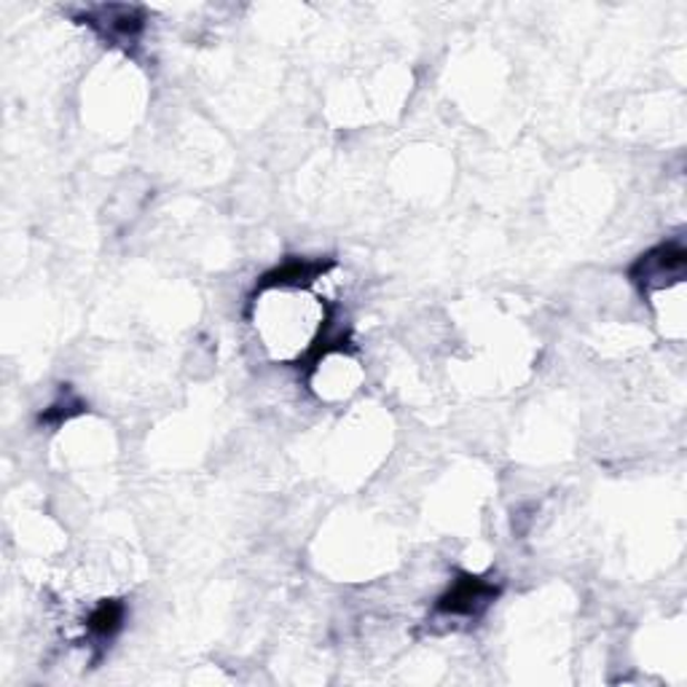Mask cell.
I'll return each mask as SVG.
<instances>
[{"instance_id":"cell-5","label":"cell","mask_w":687,"mask_h":687,"mask_svg":"<svg viewBox=\"0 0 687 687\" xmlns=\"http://www.w3.org/2000/svg\"><path fill=\"white\" fill-rule=\"evenodd\" d=\"M124 618H127V607L119 599H108L97 607L95 612L89 615V631L91 637L97 639H114L119 634V628L124 626Z\"/></svg>"},{"instance_id":"cell-1","label":"cell","mask_w":687,"mask_h":687,"mask_svg":"<svg viewBox=\"0 0 687 687\" xmlns=\"http://www.w3.org/2000/svg\"><path fill=\"white\" fill-rule=\"evenodd\" d=\"M497 597H500V586L492 580L462 572L449 591L438 599L435 610L449 615V618H479Z\"/></svg>"},{"instance_id":"cell-3","label":"cell","mask_w":687,"mask_h":687,"mask_svg":"<svg viewBox=\"0 0 687 687\" xmlns=\"http://www.w3.org/2000/svg\"><path fill=\"white\" fill-rule=\"evenodd\" d=\"M91 28H97L110 41H135L146 28V14L137 6H100L87 14Z\"/></svg>"},{"instance_id":"cell-6","label":"cell","mask_w":687,"mask_h":687,"mask_svg":"<svg viewBox=\"0 0 687 687\" xmlns=\"http://www.w3.org/2000/svg\"><path fill=\"white\" fill-rule=\"evenodd\" d=\"M81 411H84V403L78 401V398L65 395L62 401H57L55 405H49V409L43 411L41 422H46V424H62V422H68L70 416L81 414Z\"/></svg>"},{"instance_id":"cell-4","label":"cell","mask_w":687,"mask_h":687,"mask_svg":"<svg viewBox=\"0 0 687 687\" xmlns=\"http://www.w3.org/2000/svg\"><path fill=\"white\" fill-rule=\"evenodd\" d=\"M331 269V261H310V258H291L287 264L277 266V269L266 272L261 277L258 287L261 291H269V287H301L312 285L314 279L323 277Z\"/></svg>"},{"instance_id":"cell-2","label":"cell","mask_w":687,"mask_h":687,"mask_svg":"<svg viewBox=\"0 0 687 687\" xmlns=\"http://www.w3.org/2000/svg\"><path fill=\"white\" fill-rule=\"evenodd\" d=\"M685 266L687 251L683 242H664V245L645 253L628 274H631V279L642 287V291H650V287L656 285L679 283V279L685 277Z\"/></svg>"}]
</instances>
